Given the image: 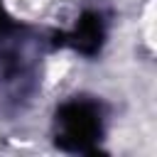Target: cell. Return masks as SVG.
Segmentation results:
<instances>
[{
  "label": "cell",
  "mask_w": 157,
  "mask_h": 157,
  "mask_svg": "<svg viewBox=\"0 0 157 157\" xmlns=\"http://www.w3.org/2000/svg\"><path fill=\"white\" fill-rule=\"evenodd\" d=\"M7 27H10V20H7V15H5V12H2V7H0V34H2Z\"/></svg>",
  "instance_id": "3957f363"
},
{
  "label": "cell",
  "mask_w": 157,
  "mask_h": 157,
  "mask_svg": "<svg viewBox=\"0 0 157 157\" xmlns=\"http://www.w3.org/2000/svg\"><path fill=\"white\" fill-rule=\"evenodd\" d=\"M69 39H71V44H74L78 52L93 54V52L101 47V42H103V25H101V17H96V15H83Z\"/></svg>",
  "instance_id": "7a4b0ae2"
},
{
  "label": "cell",
  "mask_w": 157,
  "mask_h": 157,
  "mask_svg": "<svg viewBox=\"0 0 157 157\" xmlns=\"http://www.w3.org/2000/svg\"><path fill=\"white\" fill-rule=\"evenodd\" d=\"M101 137V118L91 103L71 101L56 113V142L71 152H88Z\"/></svg>",
  "instance_id": "6da1fadb"
}]
</instances>
